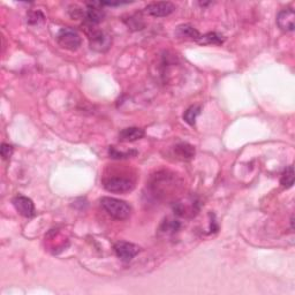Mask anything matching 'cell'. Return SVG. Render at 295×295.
<instances>
[{"label":"cell","mask_w":295,"mask_h":295,"mask_svg":"<svg viewBox=\"0 0 295 295\" xmlns=\"http://www.w3.org/2000/svg\"><path fill=\"white\" fill-rule=\"evenodd\" d=\"M101 205L108 214L118 221H125L132 214V208L125 201L113 197H103Z\"/></svg>","instance_id":"1"},{"label":"cell","mask_w":295,"mask_h":295,"mask_svg":"<svg viewBox=\"0 0 295 295\" xmlns=\"http://www.w3.org/2000/svg\"><path fill=\"white\" fill-rule=\"evenodd\" d=\"M57 42L63 49L68 51H76L80 49L82 39L80 34L73 28L66 27L61 28L57 34Z\"/></svg>","instance_id":"2"},{"label":"cell","mask_w":295,"mask_h":295,"mask_svg":"<svg viewBox=\"0 0 295 295\" xmlns=\"http://www.w3.org/2000/svg\"><path fill=\"white\" fill-rule=\"evenodd\" d=\"M89 44L94 51L105 52L111 47L112 38L106 32L91 28V32L89 33Z\"/></svg>","instance_id":"3"},{"label":"cell","mask_w":295,"mask_h":295,"mask_svg":"<svg viewBox=\"0 0 295 295\" xmlns=\"http://www.w3.org/2000/svg\"><path fill=\"white\" fill-rule=\"evenodd\" d=\"M103 186L108 191L111 193H128V191L133 190L134 184L129 179H125V178H108L103 181Z\"/></svg>","instance_id":"4"},{"label":"cell","mask_w":295,"mask_h":295,"mask_svg":"<svg viewBox=\"0 0 295 295\" xmlns=\"http://www.w3.org/2000/svg\"><path fill=\"white\" fill-rule=\"evenodd\" d=\"M114 252L116 256L123 262H129L140 252L139 246L127 241H119L114 245Z\"/></svg>","instance_id":"5"},{"label":"cell","mask_w":295,"mask_h":295,"mask_svg":"<svg viewBox=\"0 0 295 295\" xmlns=\"http://www.w3.org/2000/svg\"><path fill=\"white\" fill-rule=\"evenodd\" d=\"M88 8L84 12V20L88 25H98L105 18V12L102 9L101 1H91L87 2Z\"/></svg>","instance_id":"6"},{"label":"cell","mask_w":295,"mask_h":295,"mask_svg":"<svg viewBox=\"0 0 295 295\" xmlns=\"http://www.w3.org/2000/svg\"><path fill=\"white\" fill-rule=\"evenodd\" d=\"M174 9H176V6L172 2L159 1L148 5L146 7V13L151 16H155V18H164V16L172 14Z\"/></svg>","instance_id":"7"},{"label":"cell","mask_w":295,"mask_h":295,"mask_svg":"<svg viewBox=\"0 0 295 295\" xmlns=\"http://www.w3.org/2000/svg\"><path fill=\"white\" fill-rule=\"evenodd\" d=\"M13 205L15 207L16 211L23 217L30 218L35 215V205L28 197L19 195V196L13 198Z\"/></svg>","instance_id":"8"},{"label":"cell","mask_w":295,"mask_h":295,"mask_svg":"<svg viewBox=\"0 0 295 295\" xmlns=\"http://www.w3.org/2000/svg\"><path fill=\"white\" fill-rule=\"evenodd\" d=\"M277 25L284 32H293L295 28V13L293 9L286 8L278 13Z\"/></svg>","instance_id":"9"},{"label":"cell","mask_w":295,"mask_h":295,"mask_svg":"<svg viewBox=\"0 0 295 295\" xmlns=\"http://www.w3.org/2000/svg\"><path fill=\"white\" fill-rule=\"evenodd\" d=\"M176 37L183 40H195L197 42L201 35L197 29L190 25H181L176 29Z\"/></svg>","instance_id":"10"},{"label":"cell","mask_w":295,"mask_h":295,"mask_svg":"<svg viewBox=\"0 0 295 295\" xmlns=\"http://www.w3.org/2000/svg\"><path fill=\"white\" fill-rule=\"evenodd\" d=\"M143 136L144 130L137 128V127H129V128L122 129L119 133V140L122 142H134V141L142 139Z\"/></svg>","instance_id":"11"},{"label":"cell","mask_w":295,"mask_h":295,"mask_svg":"<svg viewBox=\"0 0 295 295\" xmlns=\"http://www.w3.org/2000/svg\"><path fill=\"white\" fill-rule=\"evenodd\" d=\"M177 158L181 160H190L195 156V148L188 143H179L174 148Z\"/></svg>","instance_id":"12"},{"label":"cell","mask_w":295,"mask_h":295,"mask_svg":"<svg viewBox=\"0 0 295 295\" xmlns=\"http://www.w3.org/2000/svg\"><path fill=\"white\" fill-rule=\"evenodd\" d=\"M197 210V203L195 201H190L189 203H181V202H178V203L174 205V211L179 216H183V217L193 216L196 214Z\"/></svg>","instance_id":"13"},{"label":"cell","mask_w":295,"mask_h":295,"mask_svg":"<svg viewBox=\"0 0 295 295\" xmlns=\"http://www.w3.org/2000/svg\"><path fill=\"white\" fill-rule=\"evenodd\" d=\"M224 36L221 35L218 33H208L205 35L202 36L198 38L197 43L203 44V45H209V44H214V45H221V44L224 43Z\"/></svg>","instance_id":"14"},{"label":"cell","mask_w":295,"mask_h":295,"mask_svg":"<svg viewBox=\"0 0 295 295\" xmlns=\"http://www.w3.org/2000/svg\"><path fill=\"white\" fill-rule=\"evenodd\" d=\"M201 113V106L200 105H193L190 106L189 109L186 110L184 114V120L187 123H189L190 126H194L195 122H196L197 116L200 115Z\"/></svg>","instance_id":"15"},{"label":"cell","mask_w":295,"mask_h":295,"mask_svg":"<svg viewBox=\"0 0 295 295\" xmlns=\"http://www.w3.org/2000/svg\"><path fill=\"white\" fill-rule=\"evenodd\" d=\"M281 186L285 188H291L294 184V167L288 166L286 170L284 171L280 178Z\"/></svg>","instance_id":"16"},{"label":"cell","mask_w":295,"mask_h":295,"mask_svg":"<svg viewBox=\"0 0 295 295\" xmlns=\"http://www.w3.org/2000/svg\"><path fill=\"white\" fill-rule=\"evenodd\" d=\"M136 155H137V151H135V150H130V151H127V152H121V151H118L114 147H110L109 149V156L111 157L112 159H126Z\"/></svg>","instance_id":"17"},{"label":"cell","mask_w":295,"mask_h":295,"mask_svg":"<svg viewBox=\"0 0 295 295\" xmlns=\"http://www.w3.org/2000/svg\"><path fill=\"white\" fill-rule=\"evenodd\" d=\"M180 227V224L174 219H166L162 225V231L164 233H176Z\"/></svg>","instance_id":"18"},{"label":"cell","mask_w":295,"mask_h":295,"mask_svg":"<svg viewBox=\"0 0 295 295\" xmlns=\"http://www.w3.org/2000/svg\"><path fill=\"white\" fill-rule=\"evenodd\" d=\"M44 20H45V16L40 11L29 12L28 15H27V21H28L29 25H39Z\"/></svg>","instance_id":"19"},{"label":"cell","mask_w":295,"mask_h":295,"mask_svg":"<svg viewBox=\"0 0 295 295\" xmlns=\"http://www.w3.org/2000/svg\"><path fill=\"white\" fill-rule=\"evenodd\" d=\"M13 151H14V149H13V146L11 144H7V143H2L1 146V157L2 159H9L13 155Z\"/></svg>","instance_id":"20"},{"label":"cell","mask_w":295,"mask_h":295,"mask_svg":"<svg viewBox=\"0 0 295 295\" xmlns=\"http://www.w3.org/2000/svg\"><path fill=\"white\" fill-rule=\"evenodd\" d=\"M291 225H292V229H294V218H293V216H292V218H291Z\"/></svg>","instance_id":"21"}]
</instances>
